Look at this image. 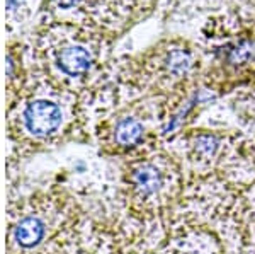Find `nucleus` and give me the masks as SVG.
<instances>
[{"label":"nucleus","instance_id":"2","mask_svg":"<svg viewBox=\"0 0 255 254\" xmlns=\"http://www.w3.org/2000/svg\"><path fill=\"white\" fill-rule=\"evenodd\" d=\"M155 7V0H44L36 22H67L118 38Z\"/></svg>","mask_w":255,"mask_h":254},{"label":"nucleus","instance_id":"3","mask_svg":"<svg viewBox=\"0 0 255 254\" xmlns=\"http://www.w3.org/2000/svg\"><path fill=\"white\" fill-rule=\"evenodd\" d=\"M44 0H7L9 39H24L32 31Z\"/></svg>","mask_w":255,"mask_h":254},{"label":"nucleus","instance_id":"5","mask_svg":"<svg viewBox=\"0 0 255 254\" xmlns=\"http://www.w3.org/2000/svg\"><path fill=\"white\" fill-rule=\"evenodd\" d=\"M170 12H213L230 5L232 0H163Z\"/></svg>","mask_w":255,"mask_h":254},{"label":"nucleus","instance_id":"10","mask_svg":"<svg viewBox=\"0 0 255 254\" xmlns=\"http://www.w3.org/2000/svg\"><path fill=\"white\" fill-rule=\"evenodd\" d=\"M155 2H157V0H155Z\"/></svg>","mask_w":255,"mask_h":254},{"label":"nucleus","instance_id":"1","mask_svg":"<svg viewBox=\"0 0 255 254\" xmlns=\"http://www.w3.org/2000/svg\"><path fill=\"white\" fill-rule=\"evenodd\" d=\"M113 36L67 22H36L24 38L32 68L63 89L87 82L106 63Z\"/></svg>","mask_w":255,"mask_h":254},{"label":"nucleus","instance_id":"6","mask_svg":"<svg viewBox=\"0 0 255 254\" xmlns=\"http://www.w3.org/2000/svg\"><path fill=\"white\" fill-rule=\"evenodd\" d=\"M143 132H145V128H143L141 121L133 116H123L116 121V126H114V138L119 145L131 147L141 140Z\"/></svg>","mask_w":255,"mask_h":254},{"label":"nucleus","instance_id":"8","mask_svg":"<svg viewBox=\"0 0 255 254\" xmlns=\"http://www.w3.org/2000/svg\"><path fill=\"white\" fill-rule=\"evenodd\" d=\"M230 5L235 7L237 10H240L247 17L255 20V0H232Z\"/></svg>","mask_w":255,"mask_h":254},{"label":"nucleus","instance_id":"7","mask_svg":"<svg viewBox=\"0 0 255 254\" xmlns=\"http://www.w3.org/2000/svg\"><path fill=\"white\" fill-rule=\"evenodd\" d=\"M134 183L143 193H153L162 183V176L153 166H143L134 174Z\"/></svg>","mask_w":255,"mask_h":254},{"label":"nucleus","instance_id":"4","mask_svg":"<svg viewBox=\"0 0 255 254\" xmlns=\"http://www.w3.org/2000/svg\"><path fill=\"white\" fill-rule=\"evenodd\" d=\"M14 243L22 249H31L41 243L44 237V224L38 217H24L20 219L12 232Z\"/></svg>","mask_w":255,"mask_h":254},{"label":"nucleus","instance_id":"9","mask_svg":"<svg viewBox=\"0 0 255 254\" xmlns=\"http://www.w3.org/2000/svg\"><path fill=\"white\" fill-rule=\"evenodd\" d=\"M196 147H197V150H199V152L213 154L216 150V147H218V142H216L215 137H211V135H203V137L197 138Z\"/></svg>","mask_w":255,"mask_h":254}]
</instances>
